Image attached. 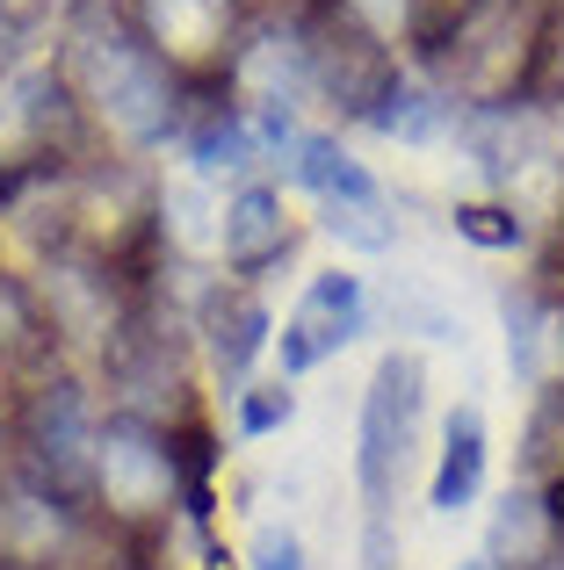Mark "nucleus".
<instances>
[{"label":"nucleus","mask_w":564,"mask_h":570,"mask_svg":"<svg viewBox=\"0 0 564 570\" xmlns=\"http://www.w3.org/2000/svg\"><path fill=\"white\" fill-rule=\"evenodd\" d=\"M58 80H66V95L80 101L95 124H109L124 145H159L174 130V116H182L174 72L145 51L138 29L116 22V14H101L95 0L80 8V22H72V37H66Z\"/></svg>","instance_id":"nucleus-1"},{"label":"nucleus","mask_w":564,"mask_h":570,"mask_svg":"<svg viewBox=\"0 0 564 570\" xmlns=\"http://www.w3.org/2000/svg\"><path fill=\"white\" fill-rule=\"evenodd\" d=\"M543 22L551 8L543 0H470L464 22L449 29L427 66H435L441 95L464 101V109H514L536 87V51H543Z\"/></svg>","instance_id":"nucleus-2"},{"label":"nucleus","mask_w":564,"mask_h":570,"mask_svg":"<svg viewBox=\"0 0 564 570\" xmlns=\"http://www.w3.org/2000/svg\"><path fill=\"white\" fill-rule=\"evenodd\" d=\"M420 412H427V368L412 354H383L362 390V441H354V476H362L369 520H383V499L406 476L412 441H420Z\"/></svg>","instance_id":"nucleus-3"},{"label":"nucleus","mask_w":564,"mask_h":570,"mask_svg":"<svg viewBox=\"0 0 564 570\" xmlns=\"http://www.w3.org/2000/svg\"><path fill=\"white\" fill-rule=\"evenodd\" d=\"M296 37H304V72H311V95L333 101V109L348 116H369L383 95L398 87V58H391V37H377V29H362L348 8H333L325 0L311 22H296Z\"/></svg>","instance_id":"nucleus-4"},{"label":"nucleus","mask_w":564,"mask_h":570,"mask_svg":"<svg viewBox=\"0 0 564 570\" xmlns=\"http://www.w3.org/2000/svg\"><path fill=\"white\" fill-rule=\"evenodd\" d=\"M130 29L167 72H217L240 51V0H130Z\"/></svg>","instance_id":"nucleus-5"},{"label":"nucleus","mask_w":564,"mask_h":570,"mask_svg":"<svg viewBox=\"0 0 564 570\" xmlns=\"http://www.w3.org/2000/svg\"><path fill=\"white\" fill-rule=\"evenodd\" d=\"M95 484L116 513L145 520L174 505V448L167 433H153L145 419H109L95 433Z\"/></svg>","instance_id":"nucleus-6"},{"label":"nucleus","mask_w":564,"mask_h":570,"mask_svg":"<svg viewBox=\"0 0 564 570\" xmlns=\"http://www.w3.org/2000/svg\"><path fill=\"white\" fill-rule=\"evenodd\" d=\"M369 318V296H362V275H311L296 311L282 318V376H304V368L333 362Z\"/></svg>","instance_id":"nucleus-7"},{"label":"nucleus","mask_w":564,"mask_h":570,"mask_svg":"<svg viewBox=\"0 0 564 570\" xmlns=\"http://www.w3.org/2000/svg\"><path fill=\"white\" fill-rule=\"evenodd\" d=\"M43 296H51V333L124 340V325H116V289H109V267H101V261L51 253V267H43Z\"/></svg>","instance_id":"nucleus-8"},{"label":"nucleus","mask_w":564,"mask_h":570,"mask_svg":"<svg viewBox=\"0 0 564 570\" xmlns=\"http://www.w3.org/2000/svg\"><path fill=\"white\" fill-rule=\"evenodd\" d=\"M196 325H203V347H211V362H217V376H225V383H246L254 354L269 347V333H275L269 304H261L254 289H240V282H225V289L203 296Z\"/></svg>","instance_id":"nucleus-9"},{"label":"nucleus","mask_w":564,"mask_h":570,"mask_svg":"<svg viewBox=\"0 0 564 570\" xmlns=\"http://www.w3.org/2000/svg\"><path fill=\"white\" fill-rule=\"evenodd\" d=\"M282 246H290L282 195H275V188H240V195L225 203V217H217V253H225V267L254 275V267H269Z\"/></svg>","instance_id":"nucleus-10"},{"label":"nucleus","mask_w":564,"mask_h":570,"mask_svg":"<svg viewBox=\"0 0 564 570\" xmlns=\"http://www.w3.org/2000/svg\"><path fill=\"white\" fill-rule=\"evenodd\" d=\"M557 542V513L543 491H507L493 513V534H485V563L499 570H536L543 549Z\"/></svg>","instance_id":"nucleus-11"},{"label":"nucleus","mask_w":564,"mask_h":570,"mask_svg":"<svg viewBox=\"0 0 564 570\" xmlns=\"http://www.w3.org/2000/svg\"><path fill=\"white\" fill-rule=\"evenodd\" d=\"M478 484H485V419L470 404H456L449 426H441V462H435V484H427V505L456 513V505L478 499Z\"/></svg>","instance_id":"nucleus-12"},{"label":"nucleus","mask_w":564,"mask_h":570,"mask_svg":"<svg viewBox=\"0 0 564 570\" xmlns=\"http://www.w3.org/2000/svg\"><path fill=\"white\" fill-rule=\"evenodd\" d=\"M290 174H296L311 195H319V203H377V181H369V174L354 167V159L340 153L333 138H296Z\"/></svg>","instance_id":"nucleus-13"},{"label":"nucleus","mask_w":564,"mask_h":570,"mask_svg":"<svg viewBox=\"0 0 564 570\" xmlns=\"http://www.w3.org/2000/svg\"><path fill=\"white\" fill-rule=\"evenodd\" d=\"M369 124H377L383 138H412V145H420V138H435V130L449 124V101L427 95V87H406V80H398L391 95L369 109Z\"/></svg>","instance_id":"nucleus-14"},{"label":"nucleus","mask_w":564,"mask_h":570,"mask_svg":"<svg viewBox=\"0 0 564 570\" xmlns=\"http://www.w3.org/2000/svg\"><path fill=\"white\" fill-rule=\"evenodd\" d=\"M325 232H333L340 246H354V253H383L398 238V224H391V209H383V195H377V203H325Z\"/></svg>","instance_id":"nucleus-15"},{"label":"nucleus","mask_w":564,"mask_h":570,"mask_svg":"<svg viewBox=\"0 0 564 570\" xmlns=\"http://www.w3.org/2000/svg\"><path fill=\"white\" fill-rule=\"evenodd\" d=\"M37 347H43V318H37V304H29L22 282L0 275V362H14V354H37Z\"/></svg>","instance_id":"nucleus-16"},{"label":"nucleus","mask_w":564,"mask_h":570,"mask_svg":"<svg viewBox=\"0 0 564 570\" xmlns=\"http://www.w3.org/2000/svg\"><path fill=\"white\" fill-rule=\"evenodd\" d=\"M528 101L564 109V8H551V22H543V51H536V87H528Z\"/></svg>","instance_id":"nucleus-17"},{"label":"nucleus","mask_w":564,"mask_h":570,"mask_svg":"<svg viewBox=\"0 0 564 570\" xmlns=\"http://www.w3.org/2000/svg\"><path fill=\"white\" fill-rule=\"evenodd\" d=\"M456 232L478 238V246H514V238H522V217H507V209H493V203H464L456 209Z\"/></svg>","instance_id":"nucleus-18"},{"label":"nucleus","mask_w":564,"mask_h":570,"mask_svg":"<svg viewBox=\"0 0 564 570\" xmlns=\"http://www.w3.org/2000/svg\"><path fill=\"white\" fill-rule=\"evenodd\" d=\"M246 557H254V570H304V542L290 528H254Z\"/></svg>","instance_id":"nucleus-19"},{"label":"nucleus","mask_w":564,"mask_h":570,"mask_svg":"<svg viewBox=\"0 0 564 570\" xmlns=\"http://www.w3.org/2000/svg\"><path fill=\"white\" fill-rule=\"evenodd\" d=\"M290 404H296V397H290L282 383H275V390H246V397H240V426H246V433H275L282 419H290Z\"/></svg>","instance_id":"nucleus-20"},{"label":"nucleus","mask_w":564,"mask_h":570,"mask_svg":"<svg viewBox=\"0 0 564 570\" xmlns=\"http://www.w3.org/2000/svg\"><path fill=\"white\" fill-rule=\"evenodd\" d=\"M333 8H348L362 29H377V37H406V14H412V0H333Z\"/></svg>","instance_id":"nucleus-21"},{"label":"nucleus","mask_w":564,"mask_h":570,"mask_svg":"<svg viewBox=\"0 0 564 570\" xmlns=\"http://www.w3.org/2000/svg\"><path fill=\"white\" fill-rule=\"evenodd\" d=\"M325 0H240V14H254V22H311Z\"/></svg>","instance_id":"nucleus-22"},{"label":"nucleus","mask_w":564,"mask_h":570,"mask_svg":"<svg viewBox=\"0 0 564 570\" xmlns=\"http://www.w3.org/2000/svg\"><path fill=\"white\" fill-rule=\"evenodd\" d=\"M14 29H22V22H14V14L0 8V66H8V58H14V51H8V43H14Z\"/></svg>","instance_id":"nucleus-23"},{"label":"nucleus","mask_w":564,"mask_h":570,"mask_svg":"<svg viewBox=\"0 0 564 570\" xmlns=\"http://www.w3.org/2000/svg\"><path fill=\"white\" fill-rule=\"evenodd\" d=\"M536 570H564V557H557V563H536Z\"/></svg>","instance_id":"nucleus-24"},{"label":"nucleus","mask_w":564,"mask_h":570,"mask_svg":"<svg viewBox=\"0 0 564 570\" xmlns=\"http://www.w3.org/2000/svg\"><path fill=\"white\" fill-rule=\"evenodd\" d=\"M464 570H478V563H464Z\"/></svg>","instance_id":"nucleus-25"}]
</instances>
